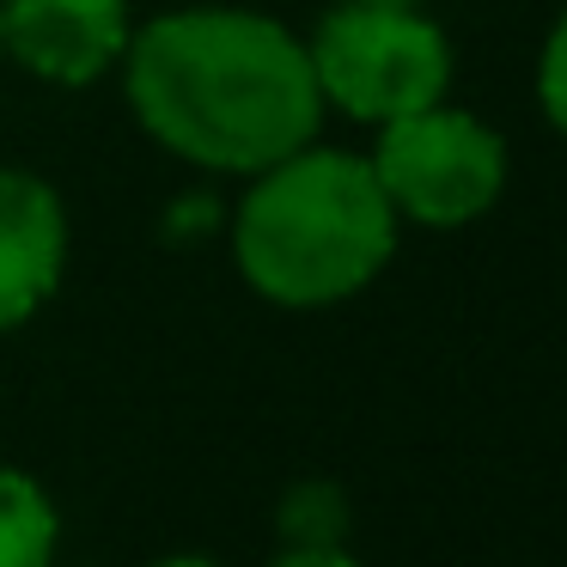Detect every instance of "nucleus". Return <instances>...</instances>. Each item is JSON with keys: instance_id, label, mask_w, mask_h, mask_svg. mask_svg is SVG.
I'll return each instance as SVG.
<instances>
[{"instance_id": "3", "label": "nucleus", "mask_w": 567, "mask_h": 567, "mask_svg": "<svg viewBox=\"0 0 567 567\" xmlns=\"http://www.w3.org/2000/svg\"><path fill=\"white\" fill-rule=\"evenodd\" d=\"M306 55L323 111L372 128L427 111L452 92V38L421 7L342 0L318 19Z\"/></svg>"}, {"instance_id": "6", "label": "nucleus", "mask_w": 567, "mask_h": 567, "mask_svg": "<svg viewBox=\"0 0 567 567\" xmlns=\"http://www.w3.org/2000/svg\"><path fill=\"white\" fill-rule=\"evenodd\" d=\"M68 269V208L50 177L0 165V330L50 306Z\"/></svg>"}, {"instance_id": "9", "label": "nucleus", "mask_w": 567, "mask_h": 567, "mask_svg": "<svg viewBox=\"0 0 567 567\" xmlns=\"http://www.w3.org/2000/svg\"><path fill=\"white\" fill-rule=\"evenodd\" d=\"M537 111L549 116L555 135H567V7H561V19L549 25L543 55H537Z\"/></svg>"}, {"instance_id": "2", "label": "nucleus", "mask_w": 567, "mask_h": 567, "mask_svg": "<svg viewBox=\"0 0 567 567\" xmlns=\"http://www.w3.org/2000/svg\"><path fill=\"white\" fill-rule=\"evenodd\" d=\"M396 226L367 159L306 141L250 177L233 208V262L269 306L323 311L379 281L396 257Z\"/></svg>"}, {"instance_id": "12", "label": "nucleus", "mask_w": 567, "mask_h": 567, "mask_svg": "<svg viewBox=\"0 0 567 567\" xmlns=\"http://www.w3.org/2000/svg\"><path fill=\"white\" fill-rule=\"evenodd\" d=\"M391 7H421V0H391Z\"/></svg>"}, {"instance_id": "4", "label": "nucleus", "mask_w": 567, "mask_h": 567, "mask_svg": "<svg viewBox=\"0 0 567 567\" xmlns=\"http://www.w3.org/2000/svg\"><path fill=\"white\" fill-rule=\"evenodd\" d=\"M367 165L396 220L427 226V233L476 226L506 189V141L482 116L452 111L445 99L384 123Z\"/></svg>"}, {"instance_id": "7", "label": "nucleus", "mask_w": 567, "mask_h": 567, "mask_svg": "<svg viewBox=\"0 0 567 567\" xmlns=\"http://www.w3.org/2000/svg\"><path fill=\"white\" fill-rule=\"evenodd\" d=\"M55 543H62V518L43 482L0 464V567H50Z\"/></svg>"}, {"instance_id": "8", "label": "nucleus", "mask_w": 567, "mask_h": 567, "mask_svg": "<svg viewBox=\"0 0 567 567\" xmlns=\"http://www.w3.org/2000/svg\"><path fill=\"white\" fill-rule=\"evenodd\" d=\"M275 525H281L287 549H336V543H348L354 513H348V494L336 482H293L281 494Z\"/></svg>"}, {"instance_id": "1", "label": "nucleus", "mask_w": 567, "mask_h": 567, "mask_svg": "<svg viewBox=\"0 0 567 567\" xmlns=\"http://www.w3.org/2000/svg\"><path fill=\"white\" fill-rule=\"evenodd\" d=\"M123 99L135 123L184 165L257 177L318 141L323 99L306 38L245 7H177L123 50Z\"/></svg>"}, {"instance_id": "13", "label": "nucleus", "mask_w": 567, "mask_h": 567, "mask_svg": "<svg viewBox=\"0 0 567 567\" xmlns=\"http://www.w3.org/2000/svg\"><path fill=\"white\" fill-rule=\"evenodd\" d=\"M0 62H7V50H0Z\"/></svg>"}, {"instance_id": "10", "label": "nucleus", "mask_w": 567, "mask_h": 567, "mask_svg": "<svg viewBox=\"0 0 567 567\" xmlns=\"http://www.w3.org/2000/svg\"><path fill=\"white\" fill-rule=\"evenodd\" d=\"M269 567H360V561L336 543V549H281Z\"/></svg>"}, {"instance_id": "11", "label": "nucleus", "mask_w": 567, "mask_h": 567, "mask_svg": "<svg viewBox=\"0 0 567 567\" xmlns=\"http://www.w3.org/2000/svg\"><path fill=\"white\" fill-rule=\"evenodd\" d=\"M153 567H220V561H208V555H165V561H153Z\"/></svg>"}, {"instance_id": "5", "label": "nucleus", "mask_w": 567, "mask_h": 567, "mask_svg": "<svg viewBox=\"0 0 567 567\" xmlns=\"http://www.w3.org/2000/svg\"><path fill=\"white\" fill-rule=\"evenodd\" d=\"M128 0H0V50L43 86H92L123 62Z\"/></svg>"}]
</instances>
